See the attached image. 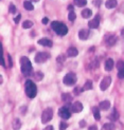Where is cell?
Returning a JSON list of instances; mask_svg holds the SVG:
<instances>
[{"mask_svg":"<svg viewBox=\"0 0 124 130\" xmlns=\"http://www.w3.org/2000/svg\"><path fill=\"white\" fill-rule=\"evenodd\" d=\"M51 28L60 36H65L68 33V28L66 27V24H64L60 21H53L51 23Z\"/></svg>","mask_w":124,"mask_h":130,"instance_id":"cell-1","label":"cell"},{"mask_svg":"<svg viewBox=\"0 0 124 130\" xmlns=\"http://www.w3.org/2000/svg\"><path fill=\"white\" fill-rule=\"evenodd\" d=\"M25 93L30 99H34L37 94V87L31 79L25 82Z\"/></svg>","mask_w":124,"mask_h":130,"instance_id":"cell-2","label":"cell"},{"mask_svg":"<svg viewBox=\"0 0 124 130\" xmlns=\"http://www.w3.org/2000/svg\"><path fill=\"white\" fill-rule=\"evenodd\" d=\"M20 66H21V72L24 75H29L32 71V63L28 57H21L20 58Z\"/></svg>","mask_w":124,"mask_h":130,"instance_id":"cell-3","label":"cell"},{"mask_svg":"<svg viewBox=\"0 0 124 130\" xmlns=\"http://www.w3.org/2000/svg\"><path fill=\"white\" fill-rule=\"evenodd\" d=\"M53 118V110L51 108H47L42 114V123L43 124H47Z\"/></svg>","mask_w":124,"mask_h":130,"instance_id":"cell-4","label":"cell"},{"mask_svg":"<svg viewBox=\"0 0 124 130\" xmlns=\"http://www.w3.org/2000/svg\"><path fill=\"white\" fill-rule=\"evenodd\" d=\"M63 82H64V84L66 86H72L76 83V75L74 73H72V72H70V73L65 75Z\"/></svg>","mask_w":124,"mask_h":130,"instance_id":"cell-5","label":"cell"},{"mask_svg":"<svg viewBox=\"0 0 124 130\" xmlns=\"http://www.w3.org/2000/svg\"><path fill=\"white\" fill-rule=\"evenodd\" d=\"M50 58V54L47 53V52H39L35 55V61L37 63H43L46 62Z\"/></svg>","mask_w":124,"mask_h":130,"instance_id":"cell-6","label":"cell"},{"mask_svg":"<svg viewBox=\"0 0 124 130\" xmlns=\"http://www.w3.org/2000/svg\"><path fill=\"white\" fill-rule=\"evenodd\" d=\"M110 84H112V77L110 76H105L104 78L102 79L101 84H100V89L102 91H105L108 89V87L110 86Z\"/></svg>","mask_w":124,"mask_h":130,"instance_id":"cell-7","label":"cell"},{"mask_svg":"<svg viewBox=\"0 0 124 130\" xmlns=\"http://www.w3.org/2000/svg\"><path fill=\"white\" fill-rule=\"evenodd\" d=\"M58 115H60L62 119L68 120L71 116V112H70V110L67 107H62L60 110H58Z\"/></svg>","mask_w":124,"mask_h":130,"instance_id":"cell-8","label":"cell"},{"mask_svg":"<svg viewBox=\"0 0 124 130\" xmlns=\"http://www.w3.org/2000/svg\"><path fill=\"white\" fill-rule=\"evenodd\" d=\"M83 104L80 103V102H75L72 104V106H71V110H72V112L74 113H79V112H82L83 110Z\"/></svg>","mask_w":124,"mask_h":130,"instance_id":"cell-9","label":"cell"},{"mask_svg":"<svg viewBox=\"0 0 124 130\" xmlns=\"http://www.w3.org/2000/svg\"><path fill=\"white\" fill-rule=\"evenodd\" d=\"M99 24H100V18L99 16H95V18L91 19L88 22V27L90 29H97V28H99Z\"/></svg>","mask_w":124,"mask_h":130,"instance_id":"cell-10","label":"cell"},{"mask_svg":"<svg viewBox=\"0 0 124 130\" xmlns=\"http://www.w3.org/2000/svg\"><path fill=\"white\" fill-rule=\"evenodd\" d=\"M89 35H90V32L88 30H86V29H83V30H81L79 32V38H80V39H82V40L88 39Z\"/></svg>","mask_w":124,"mask_h":130,"instance_id":"cell-11","label":"cell"},{"mask_svg":"<svg viewBox=\"0 0 124 130\" xmlns=\"http://www.w3.org/2000/svg\"><path fill=\"white\" fill-rule=\"evenodd\" d=\"M38 43H39L40 45H44V47H49V48H51L52 45H53L52 40L48 39V38H42V39L38 40Z\"/></svg>","mask_w":124,"mask_h":130,"instance_id":"cell-12","label":"cell"},{"mask_svg":"<svg viewBox=\"0 0 124 130\" xmlns=\"http://www.w3.org/2000/svg\"><path fill=\"white\" fill-rule=\"evenodd\" d=\"M117 40H118V38H117L115 35H110L106 39V44L108 47H113V45H115L117 43Z\"/></svg>","mask_w":124,"mask_h":130,"instance_id":"cell-13","label":"cell"},{"mask_svg":"<svg viewBox=\"0 0 124 130\" xmlns=\"http://www.w3.org/2000/svg\"><path fill=\"white\" fill-rule=\"evenodd\" d=\"M77 54H79V51H77V49L74 48V47L69 48L68 51H67V55H68L69 57H75Z\"/></svg>","mask_w":124,"mask_h":130,"instance_id":"cell-14","label":"cell"},{"mask_svg":"<svg viewBox=\"0 0 124 130\" xmlns=\"http://www.w3.org/2000/svg\"><path fill=\"white\" fill-rule=\"evenodd\" d=\"M114 64H115L114 60L112 59V58H108V59L105 61V70L106 71H112L113 68H114Z\"/></svg>","mask_w":124,"mask_h":130,"instance_id":"cell-15","label":"cell"},{"mask_svg":"<svg viewBox=\"0 0 124 130\" xmlns=\"http://www.w3.org/2000/svg\"><path fill=\"white\" fill-rule=\"evenodd\" d=\"M109 107H110V102L109 101H103V102L100 103V105H99V108L101 110H107V109H109Z\"/></svg>","mask_w":124,"mask_h":130,"instance_id":"cell-16","label":"cell"},{"mask_svg":"<svg viewBox=\"0 0 124 130\" xmlns=\"http://www.w3.org/2000/svg\"><path fill=\"white\" fill-rule=\"evenodd\" d=\"M12 126H13V129L14 130H18L21 128V122L19 119H14V121H13L12 123Z\"/></svg>","mask_w":124,"mask_h":130,"instance_id":"cell-17","label":"cell"},{"mask_svg":"<svg viewBox=\"0 0 124 130\" xmlns=\"http://www.w3.org/2000/svg\"><path fill=\"white\" fill-rule=\"evenodd\" d=\"M118 2H117V0H107L106 3H105V6L107 9H114L117 6Z\"/></svg>","mask_w":124,"mask_h":130,"instance_id":"cell-18","label":"cell"},{"mask_svg":"<svg viewBox=\"0 0 124 130\" xmlns=\"http://www.w3.org/2000/svg\"><path fill=\"white\" fill-rule=\"evenodd\" d=\"M62 100H63V102L68 104V103L72 102V96H71V94H69V93H63L62 94Z\"/></svg>","mask_w":124,"mask_h":130,"instance_id":"cell-19","label":"cell"},{"mask_svg":"<svg viewBox=\"0 0 124 130\" xmlns=\"http://www.w3.org/2000/svg\"><path fill=\"white\" fill-rule=\"evenodd\" d=\"M91 15H92V12H91L90 9H84V10L82 11V17L85 18V19L91 17Z\"/></svg>","mask_w":124,"mask_h":130,"instance_id":"cell-20","label":"cell"},{"mask_svg":"<svg viewBox=\"0 0 124 130\" xmlns=\"http://www.w3.org/2000/svg\"><path fill=\"white\" fill-rule=\"evenodd\" d=\"M92 112H93V116L97 121H100L101 120V114H100V110L98 107H93L92 108Z\"/></svg>","mask_w":124,"mask_h":130,"instance_id":"cell-21","label":"cell"},{"mask_svg":"<svg viewBox=\"0 0 124 130\" xmlns=\"http://www.w3.org/2000/svg\"><path fill=\"white\" fill-rule=\"evenodd\" d=\"M101 130H116V126L113 123H107V124H104Z\"/></svg>","mask_w":124,"mask_h":130,"instance_id":"cell-22","label":"cell"},{"mask_svg":"<svg viewBox=\"0 0 124 130\" xmlns=\"http://www.w3.org/2000/svg\"><path fill=\"white\" fill-rule=\"evenodd\" d=\"M23 6H24V9L28 10V11H33L34 10V6H33V4H32L31 1H24Z\"/></svg>","mask_w":124,"mask_h":130,"instance_id":"cell-23","label":"cell"},{"mask_svg":"<svg viewBox=\"0 0 124 130\" xmlns=\"http://www.w3.org/2000/svg\"><path fill=\"white\" fill-rule=\"evenodd\" d=\"M74 4L79 8H82L87 4V0H74Z\"/></svg>","mask_w":124,"mask_h":130,"instance_id":"cell-24","label":"cell"},{"mask_svg":"<svg viewBox=\"0 0 124 130\" xmlns=\"http://www.w3.org/2000/svg\"><path fill=\"white\" fill-rule=\"evenodd\" d=\"M0 64L1 66H5V62L3 59V48H2L1 42H0Z\"/></svg>","mask_w":124,"mask_h":130,"instance_id":"cell-25","label":"cell"},{"mask_svg":"<svg viewBox=\"0 0 124 130\" xmlns=\"http://www.w3.org/2000/svg\"><path fill=\"white\" fill-rule=\"evenodd\" d=\"M92 89V82L91 80H87L86 83H85V85L83 87V90L84 91H87V90H91Z\"/></svg>","mask_w":124,"mask_h":130,"instance_id":"cell-26","label":"cell"},{"mask_svg":"<svg viewBox=\"0 0 124 130\" xmlns=\"http://www.w3.org/2000/svg\"><path fill=\"white\" fill-rule=\"evenodd\" d=\"M109 119L112 120V121H117L119 119V113L117 112V110L116 109H114V111H113V113L109 115Z\"/></svg>","mask_w":124,"mask_h":130,"instance_id":"cell-27","label":"cell"},{"mask_svg":"<svg viewBox=\"0 0 124 130\" xmlns=\"http://www.w3.org/2000/svg\"><path fill=\"white\" fill-rule=\"evenodd\" d=\"M32 25H33V22H32L31 20H25L22 22V28L23 29H30L32 28Z\"/></svg>","mask_w":124,"mask_h":130,"instance_id":"cell-28","label":"cell"},{"mask_svg":"<svg viewBox=\"0 0 124 130\" xmlns=\"http://www.w3.org/2000/svg\"><path fill=\"white\" fill-rule=\"evenodd\" d=\"M75 18H76V15H75V13L73 11H71L69 13V15H68V19L70 21H74L75 20Z\"/></svg>","mask_w":124,"mask_h":130,"instance_id":"cell-29","label":"cell"},{"mask_svg":"<svg viewBox=\"0 0 124 130\" xmlns=\"http://www.w3.org/2000/svg\"><path fill=\"white\" fill-rule=\"evenodd\" d=\"M117 69H118L119 71L124 70V61L123 60H119L118 62H117Z\"/></svg>","mask_w":124,"mask_h":130,"instance_id":"cell-30","label":"cell"},{"mask_svg":"<svg viewBox=\"0 0 124 130\" xmlns=\"http://www.w3.org/2000/svg\"><path fill=\"white\" fill-rule=\"evenodd\" d=\"M35 78H36L37 80H42V79L44 78V73H43V72H39V71H38V72H36V73H35Z\"/></svg>","mask_w":124,"mask_h":130,"instance_id":"cell-31","label":"cell"},{"mask_svg":"<svg viewBox=\"0 0 124 130\" xmlns=\"http://www.w3.org/2000/svg\"><path fill=\"white\" fill-rule=\"evenodd\" d=\"M9 12L12 13V14H15V13H16V6L11 3L10 6H9Z\"/></svg>","mask_w":124,"mask_h":130,"instance_id":"cell-32","label":"cell"},{"mask_svg":"<svg viewBox=\"0 0 124 130\" xmlns=\"http://www.w3.org/2000/svg\"><path fill=\"white\" fill-rule=\"evenodd\" d=\"M65 59H66V56H65V55H60V56H58L57 58H56V60H57V62H60V63H62V62H64L65 61Z\"/></svg>","mask_w":124,"mask_h":130,"instance_id":"cell-33","label":"cell"},{"mask_svg":"<svg viewBox=\"0 0 124 130\" xmlns=\"http://www.w3.org/2000/svg\"><path fill=\"white\" fill-rule=\"evenodd\" d=\"M82 91H84L83 88L76 87V88H74V90H73V93H74V95H79L80 93H82Z\"/></svg>","mask_w":124,"mask_h":130,"instance_id":"cell-34","label":"cell"},{"mask_svg":"<svg viewBox=\"0 0 124 130\" xmlns=\"http://www.w3.org/2000/svg\"><path fill=\"white\" fill-rule=\"evenodd\" d=\"M67 127H68V125H67L65 122H62L61 124H60V130H65Z\"/></svg>","mask_w":124,"mask_h":130,"instance_id":"cell-35","label":"cell"},{"mask_svg":"<svg viewBox=\"0 0 124 130\" xmlns=\"http://www.w3.org/2000/svg\"><path fill=\"white\" fill-rule=\"evenodd\" d=\"M20 19H21V15L19 14V15H17V16L14 18V22H15V23H19V21H20Z\"/></svg>","mask_w":124,"mask_h":130,"instance_id":"cell-36","label":"cell"},{"mask_svg":"<svg viewBox=\"0 0 124 130\" xmlns=\"http://www.w3.org/2000/svg\"><path fill=\"white\" fill-rule=\"evenodd\" d=\"M118 77H119V78H124V70L119 71V73H118Z\"/></svg>","mask_w":124,"mask_h":130,"instance_id":"cell-37","label":"cell"},{"mask_svg":"<svg viewBox=\"0 0 124 130\" xmlns=\"http://www.w3.org/2000/svg\"><path fill=\"white\" fill-rule=\"evenodd\" d=\"M101 3H102L101 0H97V1H93V4H94V5H97V6H100V5H101Z\"/></svg>","mask_w":124,"mask_h":130,"instance_id":"cell-38","label":"cell"},{"mask_svg":"<svg viewBox=\"0 0 124 130\" xmlns=\"http://www.w3.org/2000/svg\"><path fill=\"white\" fill-rule=\"evenodd\" d=\"M85 126H86V122H85V121H81L80 122V127L81 128H84Z\"/></svg>","mask_w":124,"mask_h":130,"instance_id":"cell-39","label":"cell"},{"mask_svg":"<svg viewBox=\"0 0 124 130\" xmlns=\"http://www.w3.org/2000/svg\"><path fill=\"white\" fill-rule=\"evenodd\" d=\"M42 22H43L44 24H47V23L49 22V19H48L47 17H45V18H43V20H42Z\"/></svg>","mask_w":124,"mask_h":130,"instance_id":"cell-40","label":"cell"},{"mask_svg":"<svg viewBox=\"0 0 124 130\" xmlns=\"http://www.w3.org/2000/svg\"><path fill=\"white\" fill-rule=\"evenodd\" d=\"M44 130H54V129H53V126H47Z\"/></svg>","mask_w":124,"mask_h":130,"instance_id":"cell-41","label":"cell"},{"mask_svg":"<svg viewBox=\"0 0 124 130\" xmlns=\"http://www.w3.org/2000/svg\"><path fill=\"white\" fill-rule=\"evenodd\" d=\"M8 58H9V61H10V64H9V67H12V58H11V55H10V54L8 55Z\"/></svg>","mask_w":124,"mask_h":130,"instance_id":"cell-42","label":"cell"},{"mask_svg":"<svg viewBox=\"0 0 124 130\" xmlns=\"http://www.w3.org/2000/svg\"><path fill=\"white\" fill-rule=\"evenodd\" d=\"M25 109H27V107H25V106H23V107H21V108H20L22 114H24V113H25Z\"/></svg>","mask_w":124,"mask_h":130,"instance_id":"cell-43","label":"cell"},{"mask_svg":"<svg viewBox=\"0 0 124 130\" xmlns=\"http://www.w3.org/2000/svg\"><path fill=\"white\" fill-rule=\"evenodd\" d=\"M88 130H98L97 129V127L95 126H91V127H89V129Z\"/></svg>","mask_w":124,"mask_h":130,"instance_id":"cell-44","label":"cell"},{"mask_svg":"<svg viewBox=\"0 0 124 130\" xmlns=\"http://www.w3.org/2000/svg\"><path fill=\"white\" fill-rule=\"evenodd\" d=\"M68 10H69V11L71 12V11L73 10V6H72V5H69V6H68Z\"/></svg>","mask_w":124,"mask_h":130,"instance_id":"cell-45","label":"cell"},{"mask_svg":"<svg viewBox=\"0 0 124 130\" xmlns=\"http://www.w3.org/2000/svg\"><path fill=\"white\" fill-rule=\"evenodd\" d=\"M2 82H3V78H2V76L0 75V85H1V84H2Z\"/></svg>","mask_w":124,"mask_h":130,"instance_id":"cell-46","label":"cell"},{"mask_svg":"<svg viewBox=\"0 0 124 130\" xmlns=\"http://www.w3.org/2000/svg\"><path fill=\"white\" fill-rule=\"evenodd\" d=\"M31 1H33V2H38L39 0H31Z\"/></svg>","mask_w":124,"mask_h":130,"instance_id":"cell-47","label":"cell"},{"mask_svg":"<svg viewBox=\"0 0 124 130\" xmlns=\"http://www.w3.org/2000/svg\"><path fill=\"white\" fill-rule=\"evenodd\" d=\"M122 35H123V36H124V29H123V30H122Z\"/></svg>","mask_w":124,"mask_h":130,"instance_id":"cell-48","label":"cell"}]
</instances>
